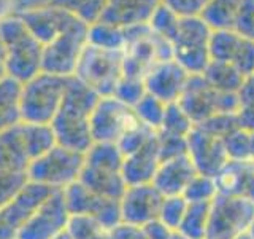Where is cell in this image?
<instances>
[{
  "label": "cell",
  "instance_id": "cell-1",
  "mask_svg": "<svg viewBox=\"0 0 254 239\" xmlns=\"http://www.w3.org/2000/svg\"><path fill=\"white\" fill-rule=\"evenodd\" d=\"M100 96L79 82L76 77H70L64 93L61 107L51 121L58 145L86 153L94 143L91 135V115Z\"/></svg>",
  "mask_w": 254,
  "mask_h": 239
},
{
  "label": "cell",
  "instance_id": "cell-2",
  "mask_svg": "<svg viewBox=\"0 0 254 239\" xmlns=\"http://www.w3.org/2000/svg\"><path fill=\"white\" fill-rule=\"evenodd\" d=\"M0 34L5 45L6 75L21 83L42 72L43 45L30 34L18 14L0 21Z\"/></svg>",
  "mask_w": 254,
  "mask_h": 239
},
{
  "label": "cell",
  "instance_id": "cell-3",
  "mask_svg": "<svg viewBox=\"0 0 254 239\" xmlns=\"http://www.w3.org/2000/svg\"><path fill=\"white\" fill-rule=\"evenodd\" d=\"M70 77H59L46 72L22 83L21 118L26 123L51 124L61 107Z\"/></svg>",
  "mask_w": 254,
  "mask_h": 239
},
{
  "label": "cell",
  "instance_id": "cell-4",
  "mask_svg": "<svg viewBox=\"0 0 254 239\" xmlns=\"http://www.w3.org/2000/svg\"><path fill=\"white\" fill-rule=\"evenodd\" d=\"M211 29L200 16H181L178 30L172 40V58L189 75H202L210 64Z\"/></svg>",
  "mask_w": 254,
  "mask_h": 239
},
{
  "label": "cell",
  "instance_id": "cell-5",
  "mask_svg": "<svg viewBox=\"0 0 254 239\" xmlns=\"http://www.w3.org/2000/svg\"><path fill=\"white\" fill-rule=\"evenodd\" d=\"M100 98L113 96L123 77V51H111L87 43L79 56L75 75Z\"/></svg>",
  "mask_w": 254,
  "mask_h": 239
},
{
  "label": "cell",
  "instance_id": "cell-6",
  "mask_svg": "<svg viewBox=\"0 0 254 239\" xmlns=\"http://www.w3.org/2000/svg\"><path fill=\"white\" fill-rule=\"evenodd\" d=\"M254 222V201L240 196L216 195L210 203L208 239H235L250 233Z\"/></svg>",
  "mask_w": 254,
  "mask_h": 239
},
{
  "label": "cell",
  "instance_id": "cell-7",
  "mask_svg": "<svg viewBox=\"0 0 254 239\" xmlns=\"http://www.w3.org/2000/svg\"><path fill=\"white\" fill-rule=\"evenodd\" d=\"M84 166V153L62 145L53 147L48 153L30 163L27 175L30 182L64 190L79 179Z\"/></svg>",
  "mask_w": 254,
  "mask_h": 239
},
{
  "label": "cell",
  "instance_id": "cell-8",
  "mask_svg": "<svg viewBox=\"0 0 254 239\" xmlns=\"http://www.w3.org/2000/svg\"><path fill=\"white\" fill-rule=\"evenodd\" d=\"M87 27L89 24L76 18L61 35L45 45L42 72L59 77H73L79 56L87 45Z\"/></svg>",
  "mask_w": 254,
  "mask_h": 239
},
{
  "label": "cell",
  "instance_id": "cell-9",
  "mask_svg": "<svg viewBox=\"0 0 254 239\" xmlns=\"http://www.w3.org/2000/svg\"><path fill=\"white\" fill-rule=\"evenodd\" d=\"M140 121L132 107L116 99L115 96H103L97 101L91 115V135L94 142L118 143Z\"/></svg>",
  "mask_w": 254,
  "mask_h": 239
},
{
  "label": "cell",
  "instance_id": "cell-10",
  "mask_svg": "<svg viewBox=\"0 0 254 239\" xmlns=\"http://www.w3.org/2000/svg\"><path fill=\"white\" fill-rule=\"evenodd\" d=\"M54 191L56 188L29 180L19 195L0 209V239H18L21 228L26 225L32 214Z\"/></svg>",
  "mask_w": 254,
  "mask_h": 239
},
{
  "label": "cell",
  "instance_id": "cell-11",
  "mask_svg": "<svg viewBox=\"0 0 254 239\" xmlns=\"http://www.w3.org/2000/svg\"><path fill=\"white\" fill-rule=\"evenodd\" d=\"M62 193L70 215H91V217L102 223V227L108 230H113L119 223H123L119 199H108L99 196L97 193H94L87 187H84L79 180L70 183L68 187L62 190Z\"/></svg>",
  "mask_w": 254,
  "mask_h": 239
},
{
  "label": "cell",
  "instance_id": "cell-12",
  "mask_svg": "<svg viewBox=\"0 0 254 239\" xmlns=\"http://www.w3.org/2000/svg\"><path fill=\"white\" fill-rule=\"evenodd\" d=\"M70 212L62 190H56L32 214L18 235V239H54L67 228Z\"/></svg>",
  "mask_w": 254,
  "mask_h": 239
},
{
  "label": "cell",
  "instance_id": "cell-13",
  "mask_svg": "<svg viewBox=\"0 0 254 239\" xmlns=\"http://www.w3.org/2000/svg\"><path fill=\"white\" fill-rule=\"evenodd\" d=\"M164 195L153 183L127 185L124 195L119 199L121 222L127 225L145 227L159 217Z\"/></svg>",
  "mask_w": 254,
  "mask_h": 239
},
{
  "label": "cell",
  "instance_id": "cell-14",
  "mask_svg": "<svg viewBox=\"0 0 254 239\" xmlns=\"http://www.w3.org/2000/svg\"><path fill=\"white\" fill-rule=\"evenodd\" d=\"M186 153L198 174L214 177L229 158L222 139L206 132L203 127L194 124L186 137Z\"/></svg>",
  "mask_w": 254,
  "mask_h": 239
},
{
  "label": "cell",
  "instance_id": "cell-15",
  "mask_svg": "<svg viewBox=\"0 0 254 239\" xmlns=\"http://www.w3.org/2000/svg\"><path fill=\"white\" fill-rule=\"evenodd\" d=\"M16 14L26 24L30 34L43 46L51 43L56 37L61 35L76 19L75 14L50 3H45L42 6L21 8V10L16 11Z\"/></svg>",
  "mask_w": 254,
  "mask_h": 239
},
{
  "label": "cell",
  "instance_id": "cell-16",
  "mask_svg": "<svg viewBox=\"0 0 254 239\" xmlns=\"http://www.w3.org/2000/svg\"><path fill=\"white\" fill-rule=\"evenodd\" d=\"M189 74L173 58L156 62L143 78L146 93L161 99L164 104H173L186 86Z\"/></svg>",
  "mask_w": 254,
  "mask_h": 239
},
{
  "label": "cell",
  "instance_id": "cell-17",
  "mask_svg": "<svg viewBox=\"0 0 254 239\" xmlns=\"http://www.w3.org/2000/svg\"><path fill=\"white\" fill-rule=\"evenodd\" d=\"M194 124L218 114V91H214L203 75H189L185 90L177 101Z\"/></svg>",
  "mask_w": 254,
  "mask_h": 239
},
{
  "label": "cell",
  "instance_id": "cell-18",
  "mask_svg": "<svg viewBox=\"0 0 254 239\" xmlns=\"http://www.w3.org/2000/svg\"><path fill=\"white\" fill-rule=\"evenodd\" d=\"M161 151H159L157 134L151 137L145 145L133 153L124 156L121 174L127 185H141V183H153L156 171L161 164Z\"/></svg>",
  "mask_w": 254,
  "mask_h": 239
},
{
  "label": "cell",
  "instance_id": "cell-19",
  "mask_svg": "<svg viewBox=\"0 0 254 239\" xmlns=\"http://www.w3.org/2000/svg\"><path fill=\"white\" fill-rule=\"evenodd\" d=\"M162 0H107L99 21L129 29L148 24Z\"/></svg>",
  "mask_w": 254,
  "mask_h": 239
},
{
  "label": "cell",
  "instance_id": "cell-20",
  "mask_svg": "<svg viewBox=\"0 0 254 239\" xmlns=\"http://www.w3.org/2000/svg\"><path fill=\"white\" fill-rule=\"evenodd\" d=\"M197 174L195 167L190 161L188 153H183L173 158L162 159L159 164L153 185L161 191L164 196L183 195L190 179Z\"/></svg>",
  "mask_w": 254,
  "mask_h": 239
},
{
  "label": "cell",
  "instance_id": "cell-21",
  "mask_svg": "<svg viewBox=\"0 0 254 239\" xmlns=\"http://www.w3.org/2000/svg\"><path fill=\"white\" fill-rule=\"evenodd\" d=\"M218 193L240 196L254 201V164L251 161H229L214 175Z\"/></svg>",
  "mask_w": 254,
  "mask_h": 239
},
{
  "label": "cell",
  "instance_id": "cell-22",
  "mask_svg": "<svg viewBox=\"0 0 254 239\" xmlns=\"http://www.w3.org/2000/svg\"><path fill=\"white\" fill-rule=\"evenodd\" d=\"M30 163L21 123L0 131V171L27 172Z\"/></svg>",
  "mask_w": 254,
  "mask_h": 239
},
{
  "label": "cell",
  "instance_id": "cell-23",
  "mask_svg": "<svg viewBox=\"0 0 254 239\" xmlns=\"http://www.w3.org/2000/svg\"><path fill=\"white\" fill-rule=\"evenodd\" d=\"M78 180L94 193L108 199H121L127 188L121 171L99 169V167H92L87 164L83 166V171L79 174Z\"/></svg>",
  "mask_w": 254,
  "mask_h": 239
},
{
  "label": "cell",
  "instance_id": "cell-24",
  "mask_svg": "<svg viewBox=\"0 0 254 239\" xmlns=\"http://www.w3.org/2000/svg\"><path fill=\"white\" fill-rule=\"evenodd\" d=\"M22 83L5 75L0 80V131L22 121L21 118Z\"/></svg>",
  "mask_w": 254,
  "mask_h": 239
},
{
  "label": "cell",
  "instance_id": "cell-25",
  "mask_svg": "<svg viewBox=\"0 0 254 239\" xmlns=\"http://www.w3.org/2000/svg\"><path fill=\"white\" fill-rule=\"evenodd\" d=\"M202 75L213 90L218 93L237 94L245 82V77L232 64L221 61H210Z\"/></svg>",
  "mask_w": 254,
  "mask_h": 239
},
{
  "label": "cell",
  "instance_id": "cell-26",
  "mask_svg": "<svg viewBox=\"0 0 254 239\" xmlns=\"http://www.w3.org/2000/svg\"><path fill=\"white\" fill-rule=\"evenodd\" d=\"M242 0H210L200 18L211 30L234 29Z\"/></svg>",
  "mask_w": 254,
  "mask_h": 239
},
{
  "label": "cell",
  "instance_id": "cell-27",
  "mask_svg": "<svg viewBox=\"0 0 254 239\" xmlns=\"http://www.w3.org/2000/svg\"><path fill=\"white\" fill-rule=\"evenodd\" d=\"M87 43L103 50L124 51L127 43L126 29L103 21H95L87 27Z\"/></svg>",
  "mask_w": 254,
  "mask_h": 239
},
{
  "label": "cell",
  "instance_id": "cell-28",
  "mask_svg": "<svg viewBox=\"0 0 254 239\" xmlns=\"http://www.w3.org/2000/svg\"><path fill=\"white\" fill-rule=\"evenodd\" d=\"M21 127H22L24 140H26L27 153L32 161L48 153L53 147L58 145V140H56L51 124H35V123L21 121Z\"/></svg>",
  "mask_w": 254,
  "mask_h": 239
},
{
  "label": "cell",
  "instance_id": "cell-29",
  "mask_svg": "<svg viewBox=\"0 0 254 239\" xmlns=\"http://www.w3.org/2000/svg\"><path fill=\"white\" fill-rule=\"evenodd\" d=\"M210 203H188V209L177 233L185 239H206Z\"/></svg>",
  "mask_w": 254,
  "mask_h": 239
},
{
  "label": "cell",
  "instance_id": "cell-30",
  "mask_svg": "<svg viewBox=\"0 0 254 239\" xmlns=\"http://www.w3.org/2000/svg\"><path fill=\"white\" fill-rule=\"evenodd\" d=\"M242 42H243V35H240L234 29L211 30L210 42H208L210 59L232 64Z\"/></svg>",
  "mask_w": 254,
  "mask_h": 239
},
{
  "label": "cell",
  "instance_id": "cell-31",
  "mask_svg": "<svg viewBox=\"0 0 254 239\" xmlns=\"http://www.w3.org/2000/svg\"><path fill=\"white\" fill-rule=\"evenodd\" d=\"M124 155L116 143L94 142L84 153V164L107 171H121Z\"/></svg>",
  "mask_w": 254,
  "mask_h": 239
},
{
  "label": "cell",
  "instance_id": "cell-32",
  "mask_svg": "<svg viewBox=\"0 0 254 239\" xmlns=\"http://www.w3.org/2000/svg\"><path fill=\"white\" fill-rule=\"evenodd\" d=\"M192 126L194 123L190 121L189 117L177 102H173L167 106L162 124L156 132L162 139H186Z\"/></svg>",
  "mask_w": 254,
  "mask_h": 239
},
{
  "label": "cell",
  "instance_id": "cell-33",
  "mask_svg": "<svg viewBox=\"0 0 254 239\" xmlns=\"http://www.w3.org/2000/svg\"><path fill=\"white\" fill-rule=\"evenodd\" d=\"M237 124L242 129L254 132V75L246 77L242 88L237 93Z\"/></svg>",
  "mask_w": 254,
  "mask_h": 239
},
{
  "label": "cell",
  "instance_id": "cell-34",
  "mask_svg": "<svg viewBox=\"0 0 254 239\" xmlns=\"http://www.w3.org/2000/svg\"><path fill=\"white\" fill-rule=\"evenodd\" d=\"M46 3L64 8L86 24H92L100 19L107 0H48Z\"/></svg>",
  "mask_w": 254,
  "mask_h": 239
},
{
  "label": "cell",
  "instance_id": "cell-35",
  "mask_svg": "<svg viewBox=\"0 0 254 239\" xmlns=\"http://www.w3.org/2000/svg\"><path fill=\"white\" fill-rule=\"evenodd\" d=\"M165 110H167V104H164L161 99H157L148 93L143 96L137 106L133 107V112H135V115H137L138 121L141 124L148 126L149 129H153V131H157L159 127H161Z\"/></svg>",
  "mask_w": 254,
  "mask_h": 239
},
{
  "label": "cell",
  "instance_id": "cell-36",
  "mask_svg": "<svg viewBox=\"0 0 254 239\" xmlns=\"http://www.w3.org/2000/svg\"><path fill=\"white\" fill-rule=\"evenodd\" d=\"M180 18L177 13H175L172 8H169L165 3H159V6L154 10L153 16H151V19L148 22L149 29L154 32L156 35L165 38L167 42L172 43V40L175 37L178 30V22H180Z\"/></svg>",
  "mask_w": 254,
  "mask_h": 239
},
{
  "label": "cell",
  "instance_id": "cell-37",
  "mask_svg": "<svg viewBox=\"0 0 254 239\" xmlns=\"http://www.w3.org/2000/svg\"><path fill=\"white\" fill-rule=\"evenodd\" d=\"M216 195L218 187L214 177L198 172L190 179L186 190L183 191V196L188 203H211Z\"/></svg>",
  "mask_w": 254,
  "mask_h": 239
},
{
  "label": "cell",
  "instance_id": "cell-38",
  "mask_svg": "<svg viewBox=\"0 0 254 239\" xmlns=\"http://www.w3.org/2000/svg\"><path fill=\"white\" fill-rule=\"evenodd\" d=\"M186 209H188V201L183 195L164 196L157 220H161L165 227H169L177 233L183 222V217L186 214Z\"/></svg>",
  "mask_w": 254,
  "mask_h": 239
},
{
  "label": "cell",
  "instance_id": "cell-39",
  "mask_svg": "<svg viewBox=\"0 0 254 239\" xmlns=\"http://www.w3.org/2000/svg\"><path fill=\"white\" fill-rule=\"evenodd\" d=\"M250 134L251 132L242 129V127H237L222 139L229 159L250 161Z\"/></svg>",
  "mask_w": 254,
  "mask_h": 239
},
{
  "label": "cell",
  "instance_id": "cell-40",
  "mask_svg": "<svg viewBox=\"0 0 254 239\" xmlns=\"http://www.w3.org/2000/svg\"><path fill=\"white\" fill-rule=\"evenodd\" d=\"M27 172L0 171V209L19 195V191L27 185Z\"/></svg>",
  "mask_w": 254,
  "mask_h": 239
},
{
  "label": "cell",
  "instance_id": "cell-41",
  "mask_svg": "<svg viewBox=\"0 0 254 239\" xmlns=\"http://www.w3.org/2000/svg\"><path fill=\"white\" fill-rule=\"evenodd\" d=\"M103 228L105 227H102V223L91 215L73 214L70 215L65 231L71 239H94Z\"/></svg>",
  "mask_w": 254,
  "mask_h": 239
},
{
  "label": "cell",
  "instance_id": "cell-42",
  "mask_svg": "<svg viewBox=\"0 0 254 239\" xmlns=\"http://www.w3.org/2000/svg\"><path fill=\"white\" fill-rule=\"evenodd\" d=\"M145 94H146V88H145V83H143V80L127 78V77H121L113 93L116 99H119L121 102H124L126 106H129L132 109L137 106L138 101Z\"/></svg>",
  "mask_w": 254,
  "mask_h": 239
},
{
  "label": "cell",
  "instance_id": "cell-43",
  "mask_svg": "<svg viewBox=\"0 0 254 239\" xmlns=\"http://www.w3.org/2000/svg\"><path fill=\"white\" fill-rule=\"evenodd\" d=\"M154 132L156 131L149 129L148 126L138 123L135 127H132L129 132H126L116 145L119 147V150L123 151V155L127 156V155L133 153V151H137L138 148H141L143 145H145V143L154 135Z\"/></svg>",
  "mask_w": 254,
  "mask_h": 239
},
{
  "label": "cell",
  "instance_id": "cell-44",
  "mask_svg": "<svg viewBox=\"0 0 254 239\" xmlns=\"http://www.w3.org/2000/svg\"><path fill=\"white\" fill-rule=\"evenodd\" d=\"M197 126L203 127L206 132L216 135L219 139H224L229 132H232L238 127L235 115H230V114H216L210 117L208 120H205V121L198 123Z\"/></svg>",
  "mask_w": 254,
  "mask_h": 239
},
{
  "label": "cell",
  "instance_id": "cell-45",
  "mask_svg": "<svg viewBox=\"0 0 254 239\" xmlns=\"http://www.w3.org/2000/svg\"><path fill=\"white\" fill-rule=\"evenodd\" d=\"M234 30L246 38L254 40V0H242Z\"/></svg>",
  "mask_w": 254,
  "mask_h": 239
},
{
  "label": "cell",
  "instance_id": "cell-46",
  "mask_svg": "<svg viewBox=\"0 0 254 239\" xmlns=\"http://www.w3.org/2000/svg\"><path fill=\"white\" fill-rule=\"evenodd\" d=\"M210 0H162L178 16H200Z\"/></svg>",
  "mask_w": 254,
  "mask_h": 239
},
{
  "label": "cell",
  "instance_id": "cell-47",
  "mask_svg": "<svg viewBox=\"0 0 254 239\" xmlns=\"http://www.w3.org/2000/svg\"><path fill=\"white\" fill-rule=\"evenodd\" d=\"M143 230H145V235L148 239H173L175 238V231L170 230L169 227H165L164 223L161 220H153L149 222L148 225L143 227Z\"/></svg>",
  "mask_w": 254,
  "mask_h": 239
},
{
  "label": "cell",
  "instance_id": "cell-48",
  "mask_svg": "<svg viewBox=\"0 0 254 239\" xmlns=\"http://www.w3.org/2000/svg\"><path fill=\"white\" fill-rule=\"evenodd\" d=\"M115 239H148L143 227L127 225V223H119L113 228Z\"/></svg>",
  "mask_w": 254,
  "mask_h": 239
},
{
  "label": "cell",
  "instance_id": "cell-49",
  "mask_svg": "<svg viewBox=\"0 0 254 239\" xmlns=\"http://www.w3.org/2000/svg\"><path fill=\"white\" fill-rule=\"evenodd\" d=\"M16 11H18L16 0H0V21L16 14Z\"/></svg>",
  "mask_w": 254,
  "mask_h": 239
},
{
  "label": "cell",
  "instance_id": "cell-50",
  "mask_svg": "<svg viewBox=\"0 0 254 239\" xmlns=\"http://www.w3.org/2000/svg\"><path fill=\"white\" fill-rule=\"evenodd\" d=\"M94 239H115V235H113V230H108V228H103L102 231H99L97 236Z\"/></svg>",
  "mask_w": 254,
  "mask_h": 239
},
{
  "label": "cell",
  "instance_id": "cell-51",
  "mask_svg": "<svg viewBox=\"0 0 254 239\" xmlns=\"http://www.w3.org/2000/svg\"><path fill=\"white\" fill-rule=\"evenodd\" d=\"M250 161L254 163V132L250 134Z\"/></svg>",
  "mask_w": 254,
  "mask_h": 239
},
{
  "label": "cell",
  "instance_id": "cell-52",
  "mask_svg": "<svg viewBox=\"0 0 254 239\" xmlns=\"http://www.w3.org/2000/svg\"><path fill=\"white\" fill-rule=\"evenodd\" d=\"M0 59L5 62V45H3V40H2V34H0Z\"/></svg>",
  "mask_w": 254,
  "mask_h": 239
},
{
  "label": "cell",
  "instance_id": "cell-53",
  "mask_svg": "<svg viewBox=\"0 0 254 239\" xmlns=\"http://www.w3.org/2000/svg\"><path fill=\"white\" fill-rule=\"evenodd\" d=\"M6 75V70H5V62L0 59V80H2L3 77Z\"/></svg>",
  "mask_w": 254,
  "mask_h": 239
},
{
  "label": "cell",
  "instance_id": "cell-54",
  "mask_svg": "<svg viewBox=\"0 0 254 239\" xmlns=\"http://www.w3.org/2000/svg\"><path fill=\"white\" fill-rule=\"evenodd\" d=\"M54 239H71L70 236H68V233H67V231H64V233H61L58 238H54Z\"/></svg>",
  "mask_w": 254,
  "mask_h": 239
},
{
  "label": "cell",
  "instance_id": "cell-55",
  "mask_svg": "<svg viewBox=\"0 0 254 239\" xmlns=\"http://www.w3.org/2000/svg\"><path fill=\"white\" fill-rule=\"evenodd\" d=\"M235 239H253V238H251L250 233H246V235H242V236H238V238H235Z\"/></svg>",
  "mask_w": 254,
  "mask_h": 239
},
{
  "label": "cell",
  "instance_id": "cell-56",
  "mask_svg": "<svg viewBox=\"0 0 254 239\" xmlns=\"http://www.w3.org/2000/svg\"><path fill=\"white\" fill-rule=\"evenodd\" d=\"M173 239H185V238H183V236H180V235L177 233V235H175V238H173Z\"/></svg>",
  "mask_w": 254,
  "mask_h": 239
},
{
  "label": "cell",
  "instance_id": "cell-57",
  "mask_svg": "<svg viewBox=\"0 0 254 239\" xmlns=\"http://www.w3.org/2000/svg\"><path fill=\"white\" fill-rule=\"evenodd\" d=\"M206 239H208V238H206Z\"/></svg>",
  "mask_w": 254,
  "mask_h": 239
},
{
  "label": "cell",
  "instance_id": "cell-58",
  "mask_svg": "<svg viewBox=\"0 0 254 239\" xmlns=\"http://www.w3.org/2000/svg\"><path fill=\"white\" fill-rule=\"evenodd\" d=\"M253 164H254V163H253Z\"/></svg>",
  "mask_w": 254,
  "mask_h": 239
}]
</instances>
